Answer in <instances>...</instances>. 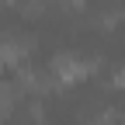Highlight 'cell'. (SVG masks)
Instances as JSON below:
<instances>
[{
    "label": "cell",
    "mask_w": 125,
    "mask_h": 125,
    "mask_svg": "<svg viewBox=\"0 0 125 125\" xmlns=\"http://www.w3.org/2000/svg\"><path fill=\"white\" fill-rule=\"evenodd\" d=\"M14 101H18V90L7 87V83H0V115H10L14 111Z\"/></svg>",
    "instance_id": "obj_3"
},
{
    "label": "cell",
    "mask_w": 125,
    "mask_h": 125,
    "mask_svg": "<svg viewBox=\"0 0 125 125\" xmlns=\"http://www.w3.org/2000/svg\"><path fill=\"white\" fill-rule=\"evenodd\" d=\"M49 70H52V76L59 83H76V80H83V76L94 70V62L80 59V56H56Z\"/></svg>",
    "instance_id": "obj_1"
},
{
    "label": "cell",
    "mask_w": 125,
    "mask_h": 125,
    "mask_svg": "<svg viewBox=\"0 0 125 125\" xmlns=\"http://www.w3.org/2000/svg\"><path fill=\"white\" fill-rule=\"evenodd\" d=\"M28 52H31V42L28 38H7L4 45H0V59L4 62H21Z\"/></svg>",
    "instance_id": "obj_2"
}]
</instances>
